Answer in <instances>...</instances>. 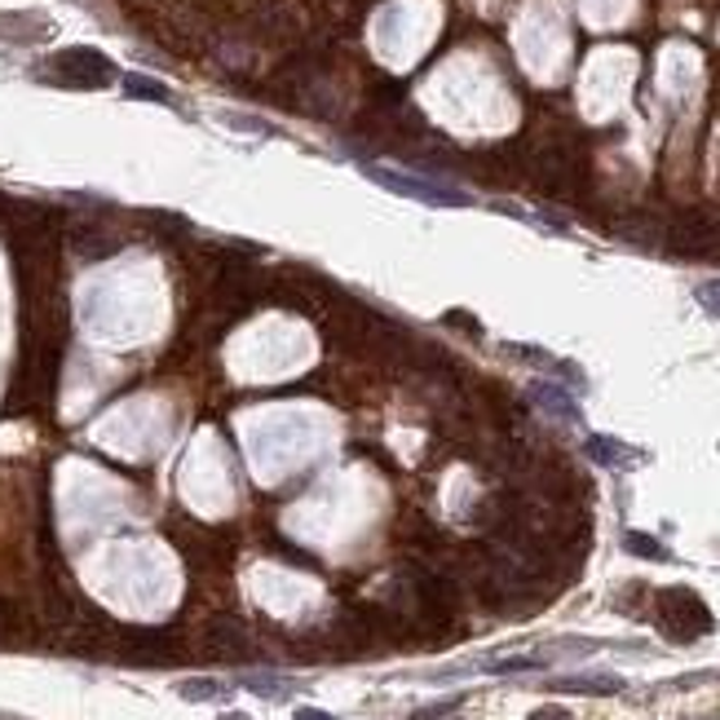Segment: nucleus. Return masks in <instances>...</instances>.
I'll return each mask as SVG.
<instances>
[{
  "label": "nucleus",
  "mask_w": 720,
  "mask_h": 720,
  "mask_svg": "<svg viewBox=\"0 0 720 720\" xmlns=\"http://www.w3.org/2000/svg\"><path fill=\"white\" fill-rule=\"evenodd\" d=\"M119 649L128 664H173L177 659L173 632H160V628H128L119 636Z\"/></svg>",
  "instance_id": "5"
},
{
  "label": "nucleus",
  "mask_w": 720,
  "mask_h": 720,
  "mask_svg": "<svg viewBox=\"0 0 720 720\" xmlns=\"http://www.w3.org/2000/svg\"><path fill=\"white\" fill-rule=\"evenodd\" d=\"M557 694H619L623 681L619 677H561L553 681Z\"/></svg>",
  "instance_id": "9"
},
{
  "label": "nucleus",
  "mask_w": 720,
  "mask_h": 720,
  "mask_svg": "<svg viewBox=\"0 0 720 720\" xmlns=\"http://www.w3.org/2000/svg\"><path fill=\"white\" fill-rule=\"evenodd\" d=\"M124 93L142 98V102H173V93L160 80H147V76H124Z\"/></svg>",
  "instance_id": "11"
},
{
  "label": "nucleus",
  "mask_w": 720,
  "mask_h": 720,
  "mask_svg": "<svg viewBox=\"0 0 720 720\" xmlns=\"http://www.w3.org/2000/svg\"><path fill=\"white\" fill-rule=\"evenodd\" d=\"M239 685L243 690H252V694H261V698H292L296 690H301V681L296 677H279V672H248V677H239Z\"/></svg>",
  "instance_id": "8"
},
{
  "label": "nucleus",
  "mask_w": 720,
  "mask_h": 720,
  "mask_svg": "<svg viewBox=\"0 0 720 720\" xmlns=\"http://www.w3.org/2000/svg\"><path fill=\"white\" fill-rule=\"evenodd\" d=\"M217 720H252V716H243V711H226V716H217Z\"/></svg>",
  "instance_id": "20"
},
{
  "label": "nucleus",
  "mask_w": 720,
  "mask_h": 720,
  "mask_svg": "<svg viewBox=\"0 0 720 720\" xmlns=\"http://www.w3.org/2000/svg\"><path fill=\"white\" fill-rule=\"evenodd\" d=\"M698 305H703L711 318H720V279H711V283L698 288Z\"/></svg>",
  "instance_id": "15"
},
{
  "label": "nucleus",
  "mask_w": 720,
  "mask_h": 720,
  "mask_svg": "<svg viewBox=\"0 0 720 720\" xmlns=\"http://www.w3.org/2000/svg\"><path fill=\"white\" fill-rule=\"evenodd\" d=\"M363 177L403 194V200H420V204H433V209H469L473 200L465 190L455 186H442V181H429V177H412V173H399V168H384V164H363Z\"/></svg>",
  "instance_id": "2"
},
{
  "label": "nucleus",
  "mask_w": 720,
  "mask_h": 720,
  "mask_svg": "<svg viewBox=\"0 0 720 720\" xmlns=\"http://www.w3.org/2000/svg\"><path fill=\"white\" fill-rule=\"evenodd\" d=\"M177 694H181L186 703H217V698H226V685H222V681H209V677H194V681H181Z\"/></svg>",
  "instance_id": "10"
},
{
  "label": "nucleus",
  "mask_w": 720,
  "mask_h": 720,
  "mask_svg": "<svg viewBox=\"0 0 720 720\" xmlns=\"http://www.w3.org/2000/svg\"><path fill=\"white\" fill-rule=\"evenodd\" d=\"M527 720H570V711H566V707H540V711H531Z\"/></svg>",
  "instance_id": "17"
},
{
  "label": "nucleus",
  "mask_w": 720,
  "mask_h": 720,
  "mask_svg": "<svg viewBox=\"0 0 720 720\" xmlns=\"http://www.w3.org/2000/svg\"><path fill=\"white\" fill-rule=\"evenodd\" d=\"M487 668L491 672H527V668H540V659H531V654H517V659H491Z\"/></svg>",
  "instance_id": "14"
},
{
  "label": "nucleus",
  "mask_w": 720,
  "mask_h": 720,
  "mask_svg": "<svg viewBox=\"0 0 720 720\" xmlns=\"http://www.w3.org/2000/svg\"><path fill=\"white\" fill-rule=\"evenodd\" d=\"M623 548L636 553V557H649V561H664V557H668V548L654 540V535H645V531H628V535H623Z\"/></svg>",
  "instance_id": "13"
},
{
  "label": "nucleus",
  "mask_w": 720,
  "mask_h": 720,
  "mask_svg": "<svg viewBox=\"0 0 720 720\" xmlns=\"http://www.w3.org/2000/svg\"><path fill=\"white\" fill-rule=\"evenodd\" d=\"M527 399L535 403V407H544L548 416H557V420H579V403L566 394L561 384H553V380H531V389H527Z\"/></svg>",
  "instance_id": "6"
},
{
  "label": "nucleus",
  "mask_w": 720,
  "mask_h": 720,
  "mask_svg": "<svg viewBox=\"0 0 720 720\" xmlns=\"http://www.w3.org/2000/svg\"><path fill=\"white\" fill-rule=\"evenodd\" d=\"M45 76H49L53 85H67V89H102V85L115 80V62H111L106 53L80 45V49L53 53L49 67H45Z\"/></svg>",
  "instance_id": "3"
},
{
  "label": "nucleus",
  "mask_w": 720,
  "mask_h": 720,
  "mask_svg": "<svg viewBox=\"0 0 720 720\" xmlns=\"http://www.w3.org/2000/svg\"><path fill=\"white\" fill-rule=\"evenodd\" d=\"M200 649L209 654V659H248V654L256 649V641H252V632H248V623L243 619H235V615H217V619H209L204 623V632H200Z\"/></svg>",
  "instance_id": "4"
},
{
  "label": "nucleus",
  "mask_w": 720,
  "mask_h": 720,
  "mask_svg": "<svg viewBox=\"0 0 720 720\" xmlns=\"http://www.w3.org/2000/svg\"><path fill=\"white\" fill-rule=\"evenodd\" d=\"M654 615H659V628L681 645H690V641H698L716 628L707 602L694 593V588H664L659 602H654Z\"/></svg>",
  "instance_id": "1"
},
{
  "label": "nucleus",
  "mask_w": 720,
  "mask_h": 720,
  "mask_svg": "<svg viewBox=\"0 0 720 720\" xmlns=\"http://www.w3.org/2000/svg\"><path fill=\"white\" fill-rule=\"evenodd\" d=\"M292 720H337V716H327V711H318V707H296Z\"/></svg>",
  "instance_id": "19"
},
{
  "label": "nucleus",
  "mask_w": 720,
  "mask_h": 720,
  "mask_svg": "<svg viewBox=\"0 0 720 720\" xmlns=\"http://www.w3.org/2000/svg\"><path fill=\"white\" fill-rule=\"evenodd\" d=\"M0 209H5V200H0Z\"/></svg>",
  "instance_id": "21"
},
{
  "label": "nucleus",
  "mask_w": 720,
  "mask_h": 720,
  "mask_svg": "<svg viewBox=\"0 0 720 720\" xmlns=\"http://www.w3.org/2000/svg\"><path fill=\"white\" fill-rule=\"evenodd\" d=\"M14 628H18V610H14L10 597H0V641H5Z\"/></svg>",
  "instance_id": "16"
},
{
  "label": "nucleus",
  "mask_w": 720,
  "mask_h": 720,
  "mask_svg": "<svg viewBox=\"0 0 720 720\" xmlns=\"http://www.w3.org/2000/svg\"><path fill=\"white\" fill-rule=\"evenodd\" d=\"M446 327H465V332H478V323L469 314H446Z\"/></svg>",
  "instance_id": "18"
},
{
  "label": "nucleus",
  "mask_w": 720,
  "mask_h": 720,
  "mask_svg": "<svg viewBox=\"0 0 720 720\" xmlns=\"http://www.w3.org/2000/svg\"><path fill=\"white\" fill-rule=\"evenodd\" d=\"M588 455H593L597 465H606V469H628V465H641V451H632V446H623V442H615V438H588Z\"/></svg>",
  "instance_id": "7"
},
{
  "label": "nucleus",
  "mask_w": 720,
  "mask_h": 720,
  "mask_svg": "<svg viewBox=\"0 0 720 720\" xmlns=\"http://www.w3.org/2000/svg\"><path fill=\"white\" fill-rule=\"evenodd\" d=\"M72 243H76V252H80V256H111V252L119 248V239H102V230H89V226H85V230H76V239H72Z\"/></svg>",
  "instance_id": "12"
}]
</instances>
